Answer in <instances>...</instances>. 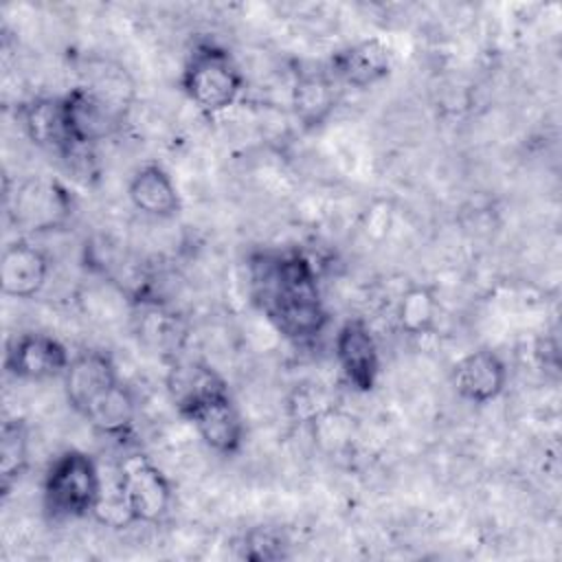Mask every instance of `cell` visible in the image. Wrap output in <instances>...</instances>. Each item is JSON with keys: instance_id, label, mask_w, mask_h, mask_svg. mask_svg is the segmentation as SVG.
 I'll use <instances>...</instances> for the list:
<instances>
[{"instance_id": "6da1fadb", "label": "cell", "mask_w": 562, "mask_h": 562, "mask_svg": "<svg viewBox=\"0 0 562 562\" xmlns=\"http://www.w3.org/2000/svg\"><path fill=\"white\" fill-rule=\"evenodd\" d=\"M255 301L292 342H312L327 327V310L318 288V274L310 257L299 250L261 252L250 261Z\"/></svg>"}, {"instance_id": "7a4b0ae2", "label": "cell", "mask_w": 562, "mask_h": 562, "mask_svg": "<svg viewBox=\"0 0 562 562\" xmlns=\"http://www.w3.org/2000/svg\"><path fill=\"white\" fill-rule=\"evenodd\" d=\"M169 391L178 413L198 437L217 454H235L246 439L241 413L226 382L200 360H180L171 367Z\"/></svg>"}, {"instance_id": "3957f363", "label": "cell", "mask_w": 562, "mask_h": 562, "mask_svg": "<svg viewBox=\"0 0 562 562\" xmlns=\"http://www.w3.org/2000/svg\"><path fill=\"white\" fill-rule=\"evenodd\" d=\"M103 474L83 450L59 452L44 472L42 505L50 520H77L94 514Z\"/></svg>"}, {"instance_id": "277c9868", "label": "cell", "mask_w": 562, "mask_h": 562, "mask_svg": "<svg viewBox=\"0 0 562 562\" xmlns=\"http://www.w3.org/2000/svg\"><path fill=\"white\" fill-rule=\"evenodd\" d=\"M187 99L204 114L228 110L244 90V75L233 53L217 42H198L180 75Z\"/></svg>"}, {"instance_id": "5b68a950", "label": "cell", "mask_w": 562, "mask_h": 562, "mask_svg": "<svg viewBox=\"0 0 562 562\" xmlns=\"http://www.w3.org/2000/svg\"><path fill=\"white\" fill-rule=\"evenodd\" d=\"M112 485L125 512L127 525L160 522L171 507V483L147 454H125L114 468Z\"/></svg>"}, {"instance_id": "8992f818", "label": "cell", "mask_w": 562, "mask_h": 562, "mask_svg": "<svg viewBox=\"0 0 562 562\" xmlns=\"http://www.w3.org/2000/svg\"><path fill=\"white\" fill-rule=\"evenodd\" d=\"M64 112L70 140L83 147H97L110 138L123 123V99L116 90L101 86H77L64 94Z\"/></svg>"}, {"instance_id": "52a82bcc", "label": "cell", "mask_w": 562, "mask_h": 562, "mask_svg": "<svg viewBox=\"0 0 562 562\" xmlns=\"http://www.w3.org/2000/svg\"><path fill=\"white\" fill-rule=\"evenodd\" d=\"M70 353L64 342L50 334L29 331L15 336L4 353V369L15 380L42 382L61 378L70 364Z\"/></svg>"}, {"instance_id": "ba28073f", "label": "cell", "mask_w": 562, "mask_h": 562, "mask_svg": "<svg viewBox=\"0 0 562 562\" xmlns=\"http://www.w3.org/2000/svg\"><path fill=\"white\" fill-rule=\"evenodd\" d=\"M334 356L345 382L358 391L369 393L380 375V349L371 327L351 318L340 325L334 338Z\"/></svg>"}, {"instance_id": "9c48e42d", "label": "cell", "mask_w": 562, "mask_h": 562, "mask_svg": "<svg viewBox=\"0 0 562 562\" xmlns=\"http://www.w3.org/2000/svg\"><path fill=\"white\" fill-rule=\"evenodd\" d=\"M61 378L66 400L81 417L116 384L123 382L112 356L101 349H86L75 353Z\"/></svg>"}, {"instance_id": "30bf717a", "label": "cell", "mask_w": 562, "mask_h": 562, "mask_svg": "<svg viewBox=\"0 0 562 562\" xmlns=\"http://www.w3.org/2000/svg\"><path fill=\"white\" fill-rule=\"evenodd\" d=\"M72 211L70 193L46 178L26 180L15 189L11 215L24 231H50L68 220Z\"/></svg>"}, {"instance_id": "8fae6325", "label": "cell", "mask_w": 562, "mask_h": 562, "mask_svg": "<svg viewBox=\"0 0 562 562\" xmlns=\"http://www.w3.org/2000/svg\"><path fill=\"white\" fill-rule=\"evenodd\" d=\"M507 364L492 349H474L459 358L450 371L457 395L472 404L496 400L507 386Z\"/></svg>"}, {"instance_id": "7c38bea8", "label": "cell", "mask_w": 562, "mask_h": 562, "mask_svg": "<svg viewBox=\"0 0 562 562\" xmlns=\"http://www.w3.org/2000/svg\"><path fill=\"white\" fill-rule=\"evenodd\" d=\"M391 68L393 57L389 46L382 40L371 37L334 53L327 72L336 83L364 90L386 79L391 75Z\"/></svg>"}, {"instance_id": "4fadbf2b", "label": "cell", "mask_w": 562, "mask_h": 562, "mask_svg": "<svg viewBox=\"0 0 562 562\" xmlns=\"http://www.w3.org/2000/svg\"><path fill=\"white\" fill-rule=\"evenodd\" d=\"M48 272H50L48 255L40 246L26 239H15L2 250L0 288L4 296H11V299L37 296L46 285Z\"/></svg>"}, {"instance_id": "5bb4252c", "label": "cell", "mask_w": 562, "mask_h": 562, "mask_svg": "<svg viewBox=\"0 0 562 562\" xmlns=\"http://www.w3.org/2000/svg\"><path fill=\"white\" fill-rule=\"evenodd\" d=\"M20 119L31 143L55 154L57 158H64L75 147L66 125L64 97L31 99L22 105Z\"/></svg>"}, {"instance_id": "9a60e30c", "label": "cell", "mask_w": 562, "mask_h": 562, "mask_svg": "<svg viewBox=\"0 0 562 562\" xmlns=\"http://www.w3.org/2000/svg\"><path fill=\"white\" fill-rule=\"evenodd\" d=\"M130 202L149 217L171 220L180 213V193L171 176L156 162H147L134 171L127 184Z\"/></svg>"}, {"instance_id": "2e32d148", "label": "cell", "mask_w": 562, "mask_h": 562, "mask_svg": "<svg viewBox=\"0 0 562 562\" xmlns=\"http://www.w3.org/2000/svg\"><path fill=\"white\" fill-rule=\"evenodd\" d=\"M336 81L327 70H299L292 86V110L303 127L323 125L336 108Z\"/></svg>"}, {"instance_id": "e0dca14e", "label": "cell", "mask_w": 562, "mask_h": 562, "mask_svg": "<svg viewBox=\"0 0 562 562\" xmlns=\"http://www.w3.org/2000/svg\"><path fill=\"white\" fill-rule=\"evenodd\" d=\"M29 465V428L20 417L4 419L0 430V490L11 492Z\"/></svg>"}, {"instance_id": "ac0fdd59", "label": "cell", "mask_w": 562, "mask_h": 562, "mask_svg": "<svg viewBox=\"0 0 562 562\" xmlns=\"http://www.w3.org/2000/svg\"><path fill=\"white\" fill-rule=\"evenodd\" d=\"M439 314V301L426 285L408 288L397 305V325L408 336H424L432 331Z\"/></svg>"}, {"instance_id": "d6986e66", "label": "cell", "mask_w": 562, "mask_h": 562, "mask_svg": "<svg viewBox=\"0 0 562 562\" xmlns=\"http://www.w3.org/2000/svg\"><path fill=\"white\" fill-rule=\"evenodd\" d=\"M288 538L281 529L270 525L250 527L239 542V555L250 562H274L288 558Z\"/></svg>"}]
</instances>
